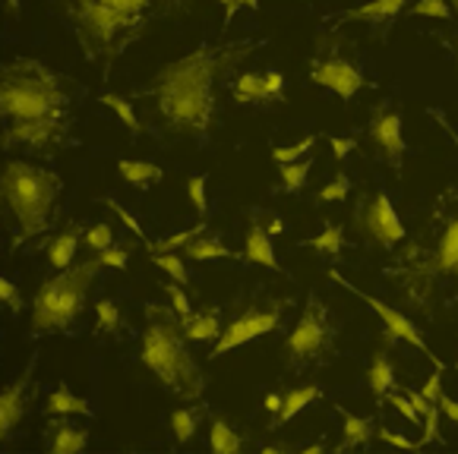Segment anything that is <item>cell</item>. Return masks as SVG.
Masks as SVG:
<instances>
[{
	"mask_svg": "<svg viewBox=\"0 0 458 454\" xmlns=\"http://www.w3.org/2000/svg\"><path fill=\"white\" fill-rule=\"evenodd\" d=\"M95 272H98V259H86L80 265L64 268L57 278H47L32 300V332H67L86 309Z\"/></svg>",
	"mask_w": 458,
	"mask_h": 454,
	"instance_id": "52a82bcc",
	"label": "cell"
},
{
	"mask_svg": "<svg viewBox=\"0 0 458 454\" xmlns=\"http://www.w3.org/2000/svg\"><path fill=\"white\" fill-rule=\"evenodd\" d=\"M329 142H332V155H335V161H344L351 148L358 146V139H338V136H332Z\"/></svg>",
	"mask_w": 458,
	"mask_h": 454,
	"instance_id": "681fc988",
	"label": "cell"
},
{
	"mask_svg": "<svg viewBox=\"0 0 458 454\" xmlns=\"http://www.w3.org/2000/svg\"><path fill=\"white\" fill-rule=\"evenodd\" d=\"M427 114H430L433 121H437V123H439V127H443V130H445V136H449V139H452V142H455V146H458V133H455V130H452V123H449V121H445V114H443V111H439V107H427Z\"/></svg>",
	"mask_w": 458,
	"mask_h": 454,
	"instance_id": "f907efd6",
	"label": "cell"
},
{
	"mask_svg": "<svg viewBox=\"0 0 458 454\" xmlns=\"http://www.w3.org/2000/svg\"><path fill=\"white\" fill-rule=\"evenodd\" d=\"M455 369H458V360H455Z\"/></svg>",
	"mask_w": 458,
	"mask_h": 454,
	"instance_id": "6125c7cd",
	"label": "cell"
},
{
	"mask_svg": "<svg viewBox=\"0 0 458 454\" xmlns=\"http://www.w3.org/2000/svg\"><path fill=\"white\" fill-rule=\"evenodd\" d=\"M234 101L237 105H257V101H272L269 98V88H266V80L263 76H257V73H241L237 76V82H234Z\"/></svg>",
	"mask_w": 458,
	"mask_h": 454,
	"instance_id": "603a6c76",
	"label": "cell"
},
{
	"mask_svg": "<svg viewBox=\"0 0 458 454\" xmlns=\"http://www.w3.org/2000/svg\"><path fill=\"white\" fill-rule=\"evenodd\" d=\"M76 247H80V224H67V231H64V234H57L55 243L47 247V259H51V265H55L57 272L70 268V265H73Z\"/></svg>",
	"mask_w": 458,
	"mask_h": 454,
	"instance_id": "ffe728a7",
	"label": "cell"
},
{
	"mask_svg": "<svg viewBox=\"0 0 458 454\" xmlns=\"http://www.w3.org/2000/svg\"><path fill=\"white\" fill-rule=\"evenodd\" d=\"M367 379H370V391L377 394V401H386V394L395 385V369H392L389 357L386 354L373 357V366H370V373H367Z\"/></svg>",
	"mask_w": 458,
	"mask_h": 454,
	"instance_id": "d4e9b609",
	"label": "cell"
},
{
	"mask_svg": "<svg viewBox=\"0 0 458 454\" xmlns=\"http://www.w3.org/2000/svg\"><path fill=\"white\" fill-rule=\"evenodd\" d=\"M243 253H247L250 262H257V265L282 272V262L276 259V249H272V234L266 231V224L257 214H253V224H250V231H247V249H243Z\"/></svg>",
	"mask_w": 458,
	"mask_h": 454,
	"instance_id": "2e32d148",
	"label": "cell"
},
{
	"mask_svg": "<svg viewBox=\"0 0 458 454\" xmlns=\"http://www.w3.org/2000/svg\"><path fill=\"white\" fill-rule=\"evenodd\" d=\"M95 313H98V328L101 332H108V334H114L117 328H121V309H117V303L114 300H105L95 307Z\"/></svg>",
	"mask_w": 458,
	"mask_h": 454,
	"instance_id": "836d02e7",
	"label": "cell"
},
{
	"mask_svg": "<svg viewBox=\"0 0 458 454\" xmlns=\"http://www.w3.org/2000/svg\"><path fill=\"white\" fill-rule=\"evenodd\" d=\"M146 332H142V348L140 357L146 369L156 373L168 391H174L183 401H199L206 391V379H202L199 366H196L193 354L187 348V334H183L181 315L174 307L165 309L148 303L146 307Z\"/></svg>",
	"mask_w": 458,
	"mask_h": 454,
	"instance_id": "5b68a950",
	"label": "cell"
},
{
	"mask_svg": "<svg viewBox=\"0 0 458 454\" xmlns=\"http://www.w3.org/2000/svg\"><path fill=\"white\" fill-rule=\"evenodd\" d=\"M209 445H212V451H216V454H237L243 448V439L225 420H212Z\"/></svg>",
	"mask_w": 458,
	"mask_h": 454,
	"instance_id": "4316f807",
	"label": "cell"
},
{
	"mask_svg": "<svg viewBox=\"0 0 458 454\" xmlns=\"http://www.w3.org/2000/svg\"><path fill=\"white\" fill-rule=\"evenodd\" d=\"M187 193H190V199H193L196 212H199L202 218H206V212H209V202H206V177H202V174H193V177H190Z\"/></svg>",
	"mask_w": 458,
	"mask_h": 454,
	"instance_id": "60d3db41",
	"label": "cell"
},
{
	"mask_svg": "<svg viewBox=\"0 0 458 454\" xmlns=\"http://www.w3.org/2000/svg\"><path fill=\"white\" fill-rule=\"evenodd\" d=\"M89 63L108 76L123 54L158 22L193 10V0H47Z\"/></svg>",
	"mask_w": 458,
	"mask_h": 454,
	"instance_id": "277c9868",
	"label": "cell"
},
{
	"mask_svg": "<svg viewBox=\"0 0 458 454\" xmlns=\"http://www.w3.org/2000/svg\"><path fill=\"white\" fill-rule=\"evenodd\" d=\"M386 401H389L408 423H424V416L418 414V408H414V401L408 398V394H392L389 391V394H386Z\"/></svg>",
	"mask_w": 458,
	"mask_h": 454,
	"instance_id": "ab89813d",
	"label": "cell"
},
{
	"mask_svg": "<svg viewBox=\"0 0 458 454\" xmlns=\"http://www.w3.org/2000/svg\"><path fill=\"white\" fill-rule=\"evenodd\" d=\"M282 313H284L282 303H269V307L247 309V313L237 315V319L222 332V338L216 340V350H212V357H225L228 350L241 348V344H247V340L269 334L272 328H278V322H282Z\"/></svg>",
	"mask_w": 458,
	"mask_h": 454,
	"instance_id": "30bf717a",
	"label": "cell"
},
{
	"mask_svg": "<svg viewBox=\"0 0 458 454\" xmlns=\"http://www.w3.org/2000/svg\"><path fill=\"white\" fill-rule=\"evenodd\" d=\"M377 435L383 441H389V445H395V448H408V451H414V448H420V441H411L408 435H398V433H392L389 426H379L377 429Z\"/></svg>",
	"mask_w": 458,
	"mask_h": 454,
	"instance_id": "f6af8a7d",
	"label": "cell"
},
{
	"mask_svg": "<svg viewBox=\"0 0 458 454\" xmlns=\"http://www.w3.org/2000/svg\"><path fill=\"white\" fill-rule=\"evenodd\" d=\"M455 47H458V35H455ZM455 61H458V57H455Z\"/></svg>",
	"mask_w": 458,
	"mask_h": 454,
	"instance_id": "94428289",
	"label": "cell"
},
{
	"mask_svg": "<svg viewBox=\"0 0 458 454\" xmlns=\"http://www.w3.org/2000/svg\"><path fill=\"white\" fill-rule=\"evenodd\" d=\"M183 256L187 259H193V262H212V259H228V256H234L228 247H225L218 237H209V234H202V237H196L193 243H187L183 247Z\"/></svg>",
	"mask_w": 458,
	"mask_h": 454,
	"instance_id": "cb8c5ba5",
	"label": "cell"
},
{
	"mask_svg": "<svg viewBox=\"0 0 458 454\" xmlns=\"http://www.w3.org/2000/svg\"><path fill=\"white\" fill-rule=\"evenodd\" d=\"M4 7H7V16H16V13H20V0H7Z\"/></svg>",
	"mask_w": 458,
	"mask_h": 454,
	"instance_id": "9f6ffc18",
	"label": "cell"
},
{
	"mask_svg": "<svg viewBox=\"0 0 458 454\" xmlns=\"http://www.w3.org/2000/svg\"><path fill=\"white\" fill-rule=\"evenodd\" d=\"M310 80L317 82V86L332 88L342 101H351L360 88L367 86L364 73H360L351 61H344V57H326V61H317L310 70Z\"/></svg>",
	"mask_w": 458,
	"mask_h": 454,
	"instance_id": "7c38bea8",
	"label": "cell"
},
{
	"mask_svg": "<svg viewBox=\"0 0 458 454\" xmlns=\"http://www.w3.org/2000/svg\"><path fill=\"white\" fill-rule=\"evenodd\" d=\"M329 278L335 281V284H342V288L348 290V294H354V297H358V300H364L367 307H370L373 313H377L379 319H383L386 334H389V338L404 340V344H408V348H418L424 357H430V360H433V366H437V369H443V360H437V357H433V350L427 348V340L420 338V332H418V328H414V322L408 319V315H404V313H398V309H395V307H389V303H383V300H379V297H373V294H367V290H360L358 284H351V281L344 278V274L338 272V268H329Z\"/></svg>",
	"mask_w": 458,
	"mask_h": 454,
	"instance_id": "9c48e42d",
	"label": "cell"
},
{
	"mask_svg": "<svg viewBox=\"0 0 458 454\" xmlns=\"http://www.w3.org/2000/svg\"><path fill=\"white\" fill-rule=\"evenodd\" d=\"M183 325V334H187V340H218L222 338L225 328L218 325V309H209V313H199V315H187V319H181Z\"/></svg>",
	"mask_w": 458,
	"mask_h": 454,
	"instance_id": "44dd1931",
	"label": "cell"
},
{
	"mask_svg": "<svg viewBox=\"0 0 458 454\" xmlns=\"http://www.w3.org/2000/svg\"><path fill=\"white\" fill-rule=\"evenodd\" d=\"M117 171H121L123 181L136 189H148L152 183H162V167L148 164V161H121Z\"/></svg>",
	"mask_w": 458,
	"mask_h": 454,
	"instance_id": "7402d4cb",
	"label": "cell"
},
{
	"mask_svg": "<svg viewBox=\"0 0 458 454\" xmlns=\"http://www.w3.org/2000/svg\"><path fill=\"white\" fill-rule=\"evenodd\" d=\"M86 247L95 249V253H101V249L114 247V231H111L108 224H92L86 231Z\"/></svg>",
	"mask_w": 458,
	"mask_h": 454,
	"instance_id": "d590c367",
	"label": "cell"
},
{
	"mask_svg": "<svg viewBox=\"0 0 458 454\" xmlns=\"http://www.w3.org/2000/svg\"><path fill=\"white\" fill-rule=\"evenodd\" d=\"M45 441L55 454H76L89 445V429L64 420V414H55V420L47 423Z\"/></svg>",
	"mask_w": 458,
	"mask_h": 454,
	"instance_id": "9a60e30c",
	"label": "cell"
},
{
	"mask_svg": "<svg viewBox=\"0 0 458 454\" xmlns=\"http://www.w3.org/2000/svg\"><path fill=\"white\" fill-rule=\"evenodd\" d=\"M165 294L171 297V307H174V313L181 315V319H187V315H193V309H190L187 294H183V284H168V288H165Z\"/></svg>",
	"mask_w": 458,
	"mask_h": 454,
	"instance_id": "ee69618b",
	"label": "cell"
},
{
	"mask_svg": "<svg viewBox=\"0 0 458 454\" xmlns=\"http://www.w3.org/2000/svg\"><path fill=\"white\" fill-rule=\"evenodd\" d=\"M310 167H313L310 155L301 158V161H291V164H282V189L284 193H297L303 183L310 181Z\"/></svg>",
	"mask_w": 458,
	"mask_h": 454,
	"instance_id": "f546056e",
	"label": "cell"
},
{
	"mask_svg": "<svg viewBox=\"0 0 458 454\" xmlns=\"http://www.w3.org/2000/svg\"><path fill=\"white\" fill-rule=\"evenodd\" d=\"M342 445H338V451H348V448H367L370 445V439L377 435V423L370 420V416H354L348 414V410H342Z\"/></svg>",
	"mask_w": 458,
	"mask_h": 454,
	"instance_id": "ac0fdd59",
	"label": "cell"
},
{
	"mask_svg": "<svg viewBox=\"0 0 458 454\" xmlns=\"http://www.w3.org/2000/svg\"><path fill=\"white\" fill-rule=\"evenodd\" d=\"M73 86L67 76L32 57H13L0 70V114L7 117L4 148L51 152L70 130Z\"/></svg>",
	"mask_w": 458,
	"mask_h": 454,
	"instance_id": "3957f363",
	"label": "cell"
},
{
	"mask_svg": "<svg viewBox=\"0 0 458 454\" xmlns=\"http://www.w3.org/2000/svg\"><path fill=\"white\" fill-rule=\"evenodd\" d=\"M319 451H323V445H307V448H303V454H319Z\"/></svg>",
	"mask_w": 458,
	"mask_h": 454,
	"instance_id": "6f0895ef",
	"label": "cell"
},
{
	"mask_svg": "<svg viewBox=\"0 0 458 454\" xmlns=\"http://www.w3.org/2000/svg\"><path fill=\"white\" fill-rule=\"evenodd\" d=\"M266 231H269L272 237H278V234H284V231H288V224H284L282 218H272V221H269V227H266Z\"/></svg>",
	"mask_w": 458,
	"mask_h": 454,
	"instance_id": "db71d44e",
	"label": "cell"
},
{
	"mask_svg": "<svg viewBox=\"0 0 458 454\" xmlns=\"http://www.w3.org/2000/svg\"><path fill=\"white\" fill-rule=\"evenodd\" d=\"M335 338L338 328L332 322V313L317 294H310L307 309L297 319V325L291 328L288 340H284V354H288V366L294 373L313 366V363L326 360L329 354H335Z\"/></svg>",
	"mask_w": 458,
	"mask_h": 454,
	"instance_id": "ba28073f",
	"label": "cell"
},
{
	"mask_svg": "<svg viewBox=\"0 0 458 454\" xmlns=\"http://www.w3.org/2000/svg\"><path fill=\"white\" fill-rule=\"evenodd\" d=\"M206 221H199L196 227H190V231H181V234H174V237H165L162 243H148V253L152 256H158V253H174V249H183L187 243H193L196 237H202L206 234Z\"/></svg>",
	"mask_w": 458,
	"mask_h": 454,
	"instance_id": "4dcf8cb0",
	"label": "cell"
},
{
	"mask_svg": "<svg viewBox=\"0 0 458 454\" xmlns=\"http://www.w3.org/2000/svg\"><path fill=\"white\" fill-rule=\"evenodd\" d=\"M313 146H317V136H307V139H301L297 146H278V148H272V161H276V164L301 161L307 152H313Z\"/></svg>",
	"mask_w": 458,
	"mask_h": 454,
	"instance_id": "1f68e13d",
	"label": "cell"
},
{
	"mask_svg": "<svg viewBox=\"0 0 458 454\" xmlns=\"http://www.w3.org/2000/svg\"><path fill=\"white\" fill-rule=\"evenodd\" d=\"M47 414L55 416V414H64V416H70V414H76V416H89L92 414V408H89L82 398H76V394H70V388H57L51 398H47Z\"/></svg>",
	"mask_w": 458,
	"mask_h": 454,
	"instance_id": "484cf974",
	"label": "cell"
},
{
	"mask_svg": "<svg viewBox=\"0 0 458 454\" xmlns=\"http://www.w3.org/2000/svg\"><path fill=\"white\" fill-rule=\"evenodd\" d=\"M439 410H443L452 423H458V401H455V398H449V394H439Z\"/></svg>",
	"mask_w": 458,
	"mask_h": 454,
	"instance_id": "f5cc1de1",
	"label": "cell"
},
{
	"mask_svg": "<svg viewBox=\"0 0 458 454\" xmlns=\"http://www.w3.org/2000/svg\"><path fill=\"white\" fill-rule=\"evenodd\" d=\"M360 224H364V234L373 237L386 249H392L395 243H402L408 237V227L402 224V218L395 214V208H392L386 193H377L367 202L364 212H360Z\"/></svg>",
	"mask_w": 458,
	"mask_h": 454,
	"instance_id": "8fae6325",
	"label": "cell"
},
{
	"mask_svg": "<svg viewBox=\"0 0 458 454\" xmlns=\"http://www.w3.org/2000/svg\"><path fill=\"white\" fill-rule=\"evenodd\" d=\"M348 189H351L348 174H335V181H332V183H326V187L319 189V196H317V199H319V202H342L344 196H348Z\"/></svg>",
	"mask_w": 458,
	"mask_h": 454,
	"instance_id": "74e56055",
	"label": "cell"
},
{
	"mask_svg": "<svg viewBox=\"0 0 458 454\" xmlns=\"http://www.w3.org/2000/svg\"><path fill=\"white\" fill-rule=\"evenodd\" d=\"M98 265H108V268H127V259H130V249L127 247H108V249H101L98 256Z\"/></svg>",
	"mask_w": 458,
	"mask_h": 454,
	"instance_id": "b9f144b4",
	"label": "cell"
},
{
	"mask_svg": "<svg viewBox=\"0 0 458 454\" xmlns=\"http://www.w3.org/2000/svg\"><path fill=\"white\" fill-rule=\"evenodd\" d=\"M101 101H105V105H108L111 111H114L117 117H121V121H123V127L130 130V136H133V139L142 133V127H140V117H136L133 105H130L127 98H121V95H114V92H101Z\"/></svg>",
	"mask_w": 458,
	"mask_h": 454,
	"instance_id": "f1b7e54d",
	"label": "cell"
},
{
	"mask_svg": "<svg viewBox=\"0 0 458 454\" xmlns=\"http://www.w3.org/2000/svg\"><path fill=\"white\" fill-rule=\"evenodd\" d=\"M266 410L278 414V410H282V398H278V394H266Z\"/></svg>",
	"mask_w": 458,
	"mask_h": 454,
	"instance_id": "11a10c76",
	"label": "cell"
},
{
	"mask_svg": "<svg viewBox=\"0 0 458 454\" xmlns=\"http://www.w3.org/2000/svg\"><path fill=\"white\" fill-rule=\"evenodd\" d=\"M430 441H443V433H439V401L424 410V439H420V445H430Z\"/></svg>",
	"mask_w": 458,
	"mask_h": 454,
	"instance_id": "f35d334b",
	"label": "cell"
},
{
	"mask_svg": "<svg viewBox=\"0 0 458 454\" xmlns=\"http://www.w3.org/2000/svg\"><path fill=\"white\" fill-rule=\"evenodd\" d=\"M152 259H156V265L165 268V272H168L171 278L177 281V284H187V281H190L187 265L181 262V256H174V253H158V256H152Z\"/></svg>",
	"mask_w": 458,
	"mask_h": 454,
	"instance_id": "e575fe53",
	"label": "cell"
},
{
	"mask_svg": "<svg viewBox=\"0 0 458 454\" xmlns=\"http://www.w3.org/2000/svg\"><path fill=\"white\" fill-rule=\"evenodd\" d=\"M319 398H323V388H319V385H303V388H291V391H284L282 410L276 414V423H272V429H278L282 423L294 420L301 410H307L310 404H317Z\"/></svg>",
	"mask_w": 458,
	"mask_h": 454,
	"instance_id": "e0dca14e",
	"label": "cell"
},
{
	"mask_svg": "<svg viewBox=\"0 0 458 454\" xmlns=\"http://www.w3.org/2000/svg\"><path fill=\"white\" fill-rule=\"evenodd\" d=\"M383 278L430 319L458 309V187L433 199L427 224L383 268Z\"/></svg>",
	"mask_w": 458,
	"mask_h": 454,
	"instance_id": "6da1fadb",
	"label": "cell"
},
{
	"mask_svg": "<svg viewBox=\"0 0 458 454\" xmlns=\"http://www.w3.org/2000/svg\"><path fill=\"white\" fill-rule=\"evenodd\" d=\"M263 80H266V88H269V98L272 101L282 98V95H284V76L278 73V70H266Z\"/></svg>",
	"mask_w": 458,
	"mask_h": 454,
	"instance_id": "7dc6e473",
	"label": "cell"
},
{
	"mask_svg": "<svg viewBox=\"0 0 458 454\" xmlns=\"http://www.w3.org/2000/svg\"><path fill=\"white\" fill-rule=\"evenodd\" d=\"M414 16H433V20H452V7L445 0H418L411 7Z\"/></svg>",
	"mask_w": 458,
	"mask_h": 454,
	"instance_id": "8d00e7d4",
	"label": "cell"
},
{
	"mask_svg": "<svg viewBox=\"0 0 458 454\" xmlns=\"http://www.w3.org/2000/svg\"><path fill=\"white\" fill-rule=\"evenodd\" d=\"M171 429H174L177 441H190L196 435V410H174L171 414Z\"/></svg>",
	"mask_w": 458,
	"mask_h": 454,
	"instance_id": "d6a6232c",
	"label": "cell"
},
{
	"mask_svg": "<svg viewBox=\"0 0 458 454\" xmlns=\"http://www.w3.org/2000/svg\"><path fill=\"white\" fill-rule=\"evenodd\" d=\"M404 4H408V0H370L364 7H354V10H348V13H342L338 20H364V22L383 26V22H392L402 13Z\"/></svg>",
	"mask_w": 458,
	"mask_h": 454,
	"instance_id": "d6986e66",
	"label": "cell"
},
{
	"mask_svg": "<svg viewBox=\"0 0 458 454\" xmlns=\"http://www.w3.org/2000/svg\"><path fill=\"white\" fill-rule=\"evenodd\" d=\"M29 379H32V366H29V373H22L20 379L10 382V385L4 388V394H0V435H4V439H13L16 426H20L29 410Z\"/></svg>",
	"mask_w": 458,
	"mask_h": 454,
	"instance_id": "5bb4252c",
	"label": "cell"
},
{
	"mask_svg": "<svg viewBox=\"0 0 458 454\" xmlns=\"http://www.w3.org/2000/svg\"><path fill=\"white\" fill-rule=\"evenodd\" d=\"M439 394H443V369H437V373L427 379L424 385V398L427 401H439Z\"/></svg>",
	"mask_w": 458,
	"mask_h": 454,
	"instance_id": "c3c4849f",
	"label": "cell"
},
{
	"mask_svg": "<svg viewBox=\"0 0 458 454\" xmlns=\"http://www.w3.org/2000/svg\"><path fill=\"white\" fill-rule=\"evenodd\" d=\"M216 4H222V10H225V26H231V20L237 16V10L247 7V0H216Z\"/></svg>",
	"mask_w": 458,
	"mask_h": 454,
	"instance_id": "816d5d0a",
	"label": "cell"
},
{
	"mask_svg": "<svg viewBox=\"0 0 458 454\" xmlns=\"http://www.w3.org/2000/svg\"><path fill=\"white\" fill-rule=\"evenodd\" d=\"M257 47L253 38L228 41V45H199L183 54L181 61L162 67L142 95L156 101L158 121L174 136L209 139L218 111V82Z\"/></svg>",
	"mask_w": 458,
	"mask_h": 454,
	"instance_id": "7a4b0ae2",
	"label": "cell"
},
{
	"mask_svg": "<svg viewBox=\"0 0 458 454\" xmlns=\"http://www.w3.org/2000/svg\"><path fill=\"white\" fill-rule=\"evenodd\" d=\"M307 247H313L317 253L323 256H338L344 247V227L342 224H326L323 234L319 237H310V240H303Z\"/></svg>",
	"mask_w": 458,
	"mask_h": 454,
	"instance_id": "83f0119b",
	"label": "cell"
},
{
	"mask_svg": "<svg viewBox=\"0 0 458 454\" xmlns=\"http://www.w3.org/2000/svg\"><path fill=\"white\" fill-rule=\"evenodd\" d=\"M105 202H108V206H111V208H114V212H117V214H121V221H123V224H127V227H130V231H133V234H136V237H140V240H142V243H146V247H148L146 234H142V227H140V224H136V218H133V214H130V212H127V208H123V206H121V202H117V199H105Z\"/></svg>",
	"mask_w": 458,
	"mask_h": 454,
	"instance_id": "bcb514c9",
	"label": "cell"
},
{
	"mask_svg": "<svg viewBox=\"0 0 458 454\" xmlns=\"http://www.w3.org/2000/svg\"><path fill=\"white\" fill-rule=\"evenodd\" d=\"M367 133H370L373 146L383 152V158L389 161V167L402 171V158H404V152H408V146H404L402 117H398V111H392V107H377L370 117Z\"/></svg>",
	"mask_w": 458,
	"mask_h": 454,
	"instance_id": "4fadbf2b",
	"label": "cell"
},
{
	"mask_svg": "<svg viewBox=\"0 0 458 454\" xmlns=\"http://www.w3.org/2000/svg\"><path fill=\"white\" fill-rule=\"evenodd\" d=\"M0 300L7 303V309L13 315L22 313V294H20V288H16L10 278H0Z\"/></svg>",
	"mask_w": 458,
	"mask_h": 454,
	"instance_id": "7bdbcfd3",
	"label": "cell"
},
{
	"mask_svg": "<svg viewBox=\"0 0 458 454\" xmlns=\"http://www.w3.org/2000/svg\"><path fill=\"white\" fill-rule=\"evenodd\" d=\"M452 7H455V10H458V0H452Z\"/></svg>",
	"mask_w": 458,
	"mask_h": 454,
	"instance_id": "91938a15",
	"label": "cell"
},
{
	"mask_svg": "<svg viewBox=\"0 0 458 454\" xmlns=\"http://www.w3.org/2000/svg\"><path fill=\"white\" fill-rule=\"evenodd\" d=\"M247 7L250 10H259V0H247Z\"/></svg>",
	"mask_w": 458,
	"mask_h": 454,
	"instance_id": "680465c9",
	"label": "cell"
},
{
	"mask_svg": "<svg viewBox=\"0 0 458 454\" xmlns=\"http://www.w3.org/2000/svg\"><path fill=\"white\" fill-rule=\"evenodd\" d=\"M4 202H7V212L20 224V240L45 234V227L51 224V212H55L57 199H61V177L55 171H45L38 164H29V161L10 158L4 164Z\"/></svg>",
	"mask_w": 458,
	"mask_h": 454,
	"instance_id": "8992f818",
	"label": "cell"
}]
</instances>
